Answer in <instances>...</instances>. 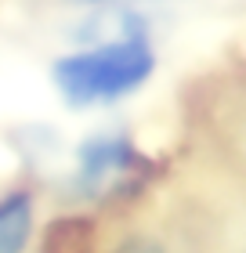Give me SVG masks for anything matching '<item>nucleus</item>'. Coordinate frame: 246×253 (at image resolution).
<instances>
[{
	"label": "nucleus",
	"instance_id": "f257e3e1",
	"mask_svg": "<svg viewBox=\"0 0 246 253\" xmlns=\"http://www.w3.org/2000/svg\"><path fill=\"white\" fill-rule=\"evenodd\" d=\"M159 69V54L142 15L116 7L109 33L51 62V87L69 109H109L142 90Z\"/></svg>",
	"mask_w": 246,
	"mask_h": 253
},
{
	"label": "nucleus",
	"instance_id": "f03ea898",
	"mask_svg": "<svg viewBox=\"0 0 246 253\" xmlns=\"http://www.w3.org/2000/svg\"><path fill=\"white\" fill-rule=\"evenodd\" d=\"M148 170V156L127 130H95L73 152L69 195L76 203H120L142 192Z\"/></svg>",
	"mask_w": 246,
	"mask_h": 253
},
{
	"label": "nucleus",
	"instance_id": "7ed1b4c3",
	"mask_svg": "<svg viewBox=\"0 0 246 253\" xmlns=\"http://www.w3.org/2000/svg\"><path fill=\"white\" fill-rule=\"evenodd\" d=\"M37 221H40V203L29 185L0 188V253H29Z\"/></svg>",
	"mask_w": 246,
	"mask_h": 253
},
{
	"label": "nucleus",
	"instance_id": "20e7f679",
	"mask_svg": "<svg viewBox=\"0 0 246 253\" xmlns=\"http://www.w3.org/2000/svg\"><path fill=\"white\" fill-rule=\"evenodd\" d=\"M105 253H181V250H174L167 239H159L152 232H127V235L116 239Z\"/></svg>",
	"mask_w": 246,
	"mask_h": 253
},
{
	"label": "nucleus",
	"instance_id": "39448f33",
	"mask_svg": "<svg viewBox=\"0 0 246 253\" xmlns=\"http://www.w3.org/2000/svg\"><path fill=\"white\" fill-rule=\"evenodd\" d=\"M65 4H80V7H131V4H145V0H65Z\"/></svg>",
	"mask_w": 246,
	"mask_h": 253
}]
</instances>
